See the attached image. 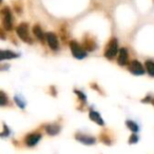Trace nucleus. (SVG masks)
Instances as JSON below:
<instances>
[{"instance_id": "nucleus-11", "label": "nucleus", "mask_w": 154, "mask_h": 154, "mask_svg": "<svg viewBox=\"0 0 154 154\" xmlns=\"http://www.w3.org/2000/svg\"><path fill=\"white\" fill-rule=\"evenodd\" d=\"M17 54H15L12 51H2L1 52V57H0V60L3 61L5 59H12V58H16L17 57Z\"/></svg>"}, {"instance_id": "nucleus-13", "label": "nucleus", "mask_w": 154, "mask_h": 154, "mask_svg": "<svg viewBox=\"0 0 154 154\" xmlns=\"http://www.w3.org/2000/svg\"><path fill=\"white\" fill-rule=\"evenodd\" d=\"M45 130H47L48 134L55 135L60 131V128L58 126H56V125H50V126H48L47 128H45Z\"/></svg>"}, {"instance_id": "nucleus-8", "label": "nucleus", "mask_w": 154, "mask_h": 154, "mask_svg": "<svg viewBox=\"0 0 154 154\" xmlns=\"http://www.w3.org/2000/svg\"><path fill=\"white\" fill-rule=\"evenodd\" d=\"M76 139L77 140L82 141L85 145H93L95 143V138L92 136H88V135H84V134H77L76 135Z\"/></svg>"}, {"instance_id": "nucleus-5", "label": "nucleus", "mask_w": 154, "mask_h": 154, "mask_svg": "<svg viewBox=\"0 0 154 154\" xmlns=\"http://www.w3.org/2000/svg\"><path fill=\"white\" fill-rule=\"evenodd\" d=\"M129 70L134 75H143V73H145V69H143V64H141L138 60H133V61H131V63L129 64Z\"/></svg>"}, {"instance_id": "nucleus-9", "label": "nucleus", "mask_w": 154, "mask_h": 154, "mask_svg": "<svg viewBox=\"0 0 154 154\" xmlns=\"http://www.w3.org/2000/svg\"><path fill=\"white\" fill-rule=\"evenodd\" d=\"M128 61V51L126 49H120L118 53V59L117 62L120 66H125Z\"/></svg>"}, {"instance_id": "nucleus-14", "label": "nucleus", "mask_w": 154, "mask_h": 154, "mask_svg": "<svg viewBox=\"0 0 154 154\" xmlns=\"http://www.w3.org/2000/svg\"><path fill=\"white\" fill-rule=\"evenodd\" d=\"M146 70L149 73V75L154 76V61H152V60H147V61H146Z\"/></svg>"}, {"instance_id": "nucleus-4", "label": "nucleus", "mask_w": 154, "mask_h": 154, "mask_svg": "<svg viewBox=\"0 0 154 154\" xmlns=\"http://www.w3.org/2000/svg\"><path fill=\"white\" fill-rule=\"evenodd\" d=\"M1 14H2V23L5 30H12V14L10 10L5 8L1 11Z\"/></svg>"}, {"instance_id": "nucleus-2", "label": "nucleus", "mask_w": 154, "mask_h": 154, "mask_svg": "<svg viewBox=\"0 0 154 154\" xmlns=\"http://www.w3.org/2000/svg\"><path fill=\"white\" fill-rule=\"evenodd\" d=\"M70 48H71V51H72L73 56L75 58H77V59H84L87 56V52L76 41H71Z\"/></svg>"}, {"instance_id": "nucleus-6", "label": "nucleus", "mask_w": 154, "mask_h": 154, "mask_svg": "<svg viewBox=\"0 0 154 154\" xmlns=\"http://www.w3.org/2000/svg\"><path fill=\"white\" fill-rule=\"evenodd\" d=\"M45 39H47L48 45L52 50H54V51L58 50V47H59L58 45V39L54 33H47L45 34Z\"/></svg>"}, {"instance_id": "nucleus-15", "label": "nucleus", "mask_w": 154, "mask_h": 154, "mask_svg": "<svg viewBox=\"0 0 154 154\" xmlns=\"http://www.w3.org/2000/svg\"><path fill=\"white\" fill-rule=\"evenodd\" d=\"M126 125L131 131H133V132H137V131H138V126H137L134 122H132V120H128V122H126Z\"/></svg>"}, {"instance_id": "nucleus-16", "label": "nucleus", "mask_w": 154, "mask_h": 154, "mask_svg": "<svg viewBox=\"0 0 154 154\" xmlns=\"http://www.w3.org/2000/svg\"><path fill=\"white\" fill-rule=\"evenodd\" d=\"M0 94H1V96H0V97H1V105L5 106V103H7V97H5V93H3V92H1Z\"/></svg>"}, {"instance_id": "nucleus-10", "label": "nucleus", "mask_w": 154, "mask_h": 154, "mask_svg": "<svg viewBox=\"0 0 154 154\" xmlns=\"http://www.w3.org/2000/svg\"><path fill=\"white\" fill-rule=\"evenodd\" d=\"M89 116H90L91 119H92L93 122H96V124H98V125H103V119L100 117L99 113H97L96 111H93V110H91V111H90V114H89Z\"/></svg>"}, {"instance_id": "nucleus-3", "label": "nucleus", "mask_w": 154, "mask_h": 154, "mask_svg": "<svg viewBox=\"0 0 154 154\" xmlns=\"http://www.w3.org/2000/svg\"><path fill=\"white\" fill-rule=\"evenodd\" d=\"M117 52H118V42L116 39H112L109 42V45H108V47H107V50H106V52H105L106 57L109 58V59H112V58L115 57Z\"/></svg>"}, {"instance_id": "nucleus-7", "label": "nucleus", "mask_w": 154, "mask_h": 154, "mask_svg": "<svg viewBox=\"0 0 154 154\" xmlns=\"http://www.w3.org/2000/svg\"><path fill=\"white\" fill-rule=\"evenodd\" d=\"M41 138V135L38 134V133H33V134H30L26 137V143L29 146V147H33L35 146Z\"/></svg>"}, {"instance_id": "nucleus-1", "label": "nucleus", "mask_w": 154, "mask_h": 154, "mask_svg": "<svg viewBox=\"0 0 154 154\" xmlns=\"http://www.w3.org/2000/svg\"><path fill=\"white\" fill-rule=\"evenodd\" d=\"M16 33L17 35L20 37L21 40H23L24 42H29L32 43V39L30 37V34H29V29H28V24L26 23H21L17 26L16 29Z\"/></svg>"}, {"instance_id": "nucleus-12", "label": "nucleus", "mask_w": 154, "mask_h": 154, "mask_svg": "<svg viewBox=\"0 0 154 154\" xmlns=\"http://www.w3.org/2000/svg\"><path fill=\"white\" fill-rule=\"evenodd\" d=\"M33 32H34V35H35V36H36L37 38H38L40 41H43V40H45V34H43L42 30H41V29L39 28L38 26H34V28H33Z\"/></svg>"}]
</instances>
